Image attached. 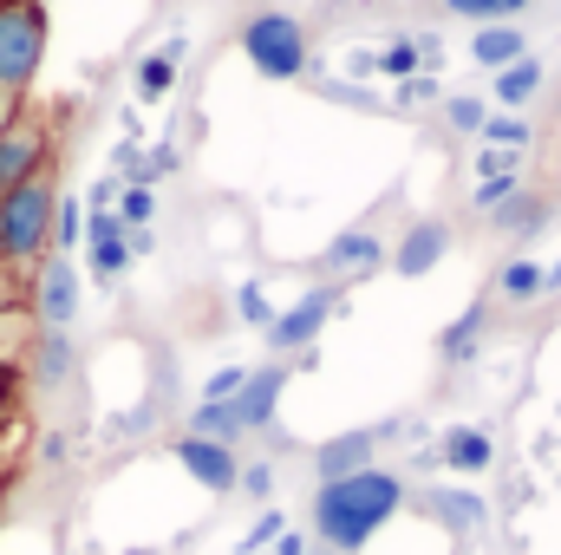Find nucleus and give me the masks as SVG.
<instances>
[{
    "label": "nucleus",
    "instance_id": "f257e3e1",
    "mask_svg": "<svg viewBox=\"0 0 561 555\" xmlns=\"http://www.w3.org/2000/svg\"><path fill=\"white\" fill-rule=\"evenodd\" d=\"M399 503H405V477L366 464V471H353V477L313 490V530H320V543L333 555H353L399 517Z\"/></svg>",
    "mask_w": 561,
    "mask_h": 555
},
{
    "label": "nucleus",
    "instance_id": "f03ea898",
    "mask_svg": "<svg viewBox=\"0 0 561 555\" xmlns=\"http://www.w3.org/2000/svg\"><path fill=\"white\" fill-rule=\"evenodd\" d=\"M53 177L46 170H33L26 183H13V190H0V269H26V262H39L46 256V242H53Z\"/></svg>",
    "mask_w": 561,
    "mask_h": 555
},
{
    "label": "nucleus",
    "instance_id": "7ed1b4c3",
    "mask_svg": "<svg viewBox=\"0 0 561 555\" xmlns=\"http://www.w3.org/2000/svg\"><path fill=\"white\" fill-rule=\"evenodd\" d=\"M46 59V13L39 0H0V92H26Z\"/></svg>",
    "mask_w": 561,
    "mask_h": 555
},
{
    "label": "nucleus",
    "instance_id": "20e7f679",
    "mask_svg": "<svg viewBox=\"0 0 561 555\" xmlns=\"http://www.w3.org/2000/svg\"><path fill=\"white\" fill-rule=\"evenodd\" d=\"M242 53L262 79H300L307 72V33L294 13H255L242 26Z\"/></svg>",
    "mask_w": 561,
    "mask_h": 555
},
{
    "label": "nucleus",
    "instance_id": "39448f33",
    "mask_svg": "<svg viewBox=\"0 0 561 555\" xmlns=\"http://www.w3.org/2000/svg\"><path fill=\"white\" fill-rule=\"evenodd\" d=\"M340 307H346V287H307V294H300L280 320H268L262 333H268L275 353H300V347H313V333H320Z\"/></svg>",
    "mask_w": 561,
    "mask_h": 555
},
{
    "label": "nucleus",
    "instance_id": "423d86ee",
    "mask_svg": "<svg viewBox=\"0 0 561 555\" xmlns=\"http://www.w3.org/2000/svg\"><path fill=\"white\" fill-rule=\"evenodd\" d=\"M444 256H450V223H437V216H419V223L399 236V249H392V269H399L405 281H419V275H431Z\"/></svg>",
    "mask_w": 561,
    "mask_h": 555
},
{
    "label": "nucleus",
    "instance_id": "0eeeda50",
    "mask_svg": "<svg viewBox=\"0 0 561 555\" xmlns=\"http://www.w3.org/2000/svg\"><path fill=\"white\" fill-rule=\"evenodd\" d=\"M72 314H79V269H72V256L39 262V320H46V333H66Z\"/></svg>",
    "mask_w": 561,
    "mask_h": 555
},
{
    "label": "nucleus",
    "instance_id": "6e6552de",
    "mask_svg": "<svg viewBox=\"0 0 561 555\" xmlns=\"http://www.w3.org/2000/svg\"><path fill=\"white\" fill-rule=\"evenodd\" d=\"M176 464L203 484V490H236V477H242V464H236V451L229 444H203V438H176Z\"/></svg>",
    "mask_w": 561,
    "mask_h": 555
},
{
    "label": "nucleus",
    "instance_id": "1a4fd4ad",
    "mask_svg": "<svg viewBox=\"0 0 561 555\" xmlns=\"http://www.w3.org/2000/svg\"><path fill=\"white\" fill-rule=\"evenodd\" d=\"M33 170H46V132L39 125H7L0 132V190L26 183Z\"/></svg>",
    "mask_w": 561,
    "mask_h": 555
},
{
    "label": "nucleus",
    "instance_id": "9d476101",
    "mask_svg": "<svg viewBox=\"0 0 561 555\" xmlns=\"http://www.w3.org/2000/svg\"><path fill=\"white\" fill-rule=\"evenodd\" d=\"M373 444H379V431H340V438H327V444L313 451L320 484H340V477L366 471V464H373Z\"/></svg>",
    "mask_w": 561,
    "mask_h": 555
},
{
    "label": "nucleus",
    "instance_id": "9b49d317",
    "mask_svg": "<svg viewBox=\"0 0 561 555\" xmlns=\"http://www.w3.org/2000/svg\"><path fill=\"white\" fill-rule=\"evenodd\" d=\"M280 386H287V366H262V373H249V386L236 393V418H242V431H268V424H275Z\"/></svg>",
    "mask_w": 561,
    "mask_h": 555
},
{
    "label": "nucleus",
    "instance_id": "f8f14e48",
    "mask_svg": "<svg viewBox=\"0 0 561 555\" xmlns=\"http://www.w3.org/2000/svg\"><path fill=\"white\" fill-rule=\"evenodd\" d=\"M470 53H477V66H483V72H503V66L529 59V39H523V26H510V20H490V26H477Z\"/></svg>",
    "mask_w": 561,
    "mask_h": 555
},
{
    "label": "nucleus",
    "instance_id": "ddd939ff",
    "mask_svg": "<svg viewBox=\"0 0 561 555\" xmlns=\"http://www.w3.org/2000/svg\"><path fill=\"white\" fill-rule=\"evenodd\" d=\"M424 510H431L444 530H457V536H470V530L490 517V503H483L477 490H431V497H424Z\"/></svg>",
    "mask_w": 561,
    "mask_h": 555
},
{
    "label": "nucleus",
    "instance_id": "4468645a",
    "mask_svg": "<svg viewBox=\"0 0 561 555\" xmlns=\"http://www.w3.org/2000/svg\"><path fill=\"white\" fill-rule=\"evenodd\" d=\"M327 262H333L340 275H366V269H379V262H386V242H379L373 229H346V236H333Z\"/></svg>",
    "mask_w": 561,
    "mask_h": 555
},
{
    "label": "nucleus",
    "instance_id": "2eb2a0df",
    "mask_svg": "<svg viewBox=\"0 0 561 555\" xmlns=\"http://www.w3.org/2000/svg\"><path fill=\"white\" fill-rule=\"evenodd\" d=\"M490 457H496V444H490L483 424H450L444 431V464L450 471H490Z\"/></svg>",
    "mask_w": 561,
    "mask_h": 555
},
{
    "label": "nucleus",
    "instance_id": "dca6fc26",
    "mask_svg": "<svg viewBox=\"0 0 561 555\" xmlns=\"http://www.w3.org/2000/svg\"><path fill=\"white\" fill-rule=\"evenodd\" d=\"M483 327H490V307H483V301H470V307H463V314L437 333V353H444L450 366H463V360L477 353V333H483Z\"/></svg>",
    "mask_w": 561,
    "mask_h": 555
},
{
    "label": "nucleus",
    "instance_id": "f3484780",
    "mask_svg": "<svg viewBox=\"0 0 561 555\" xmlns=\"http://www.w3.org/2000/svg\"><path fill=\"white\" fill-rule=\"evenodd\" d=\"M542 223H549V203L529 196V190H516L503 209H490V229H496V236H536Z\"/></svg>",
    "mask_w": 561,
    "mask_h": 555
},
{
    "label": "nucleus",
    "instance_id": "a211bd4d",
    "mask_svg": "<svg viewBox=\"0 0 561 555\" xmlns=\"http://www.w3.org/2000/svg\"><path fill=\"white\" fill-rule=\"evenodd\" d=\"M183 438H203V444H229V451H236V438H242L236 399H229V406H209V399H203V406L190 412V431H183Z\"/></svg>",
    "mask_w": 561,
    "mask_h": 555
},
{
    "label": "nucleus",
    "instance_id": "6ab92c4d",
    "mask_svg": "<svg viewBox=\"0 0 561 555\" xmlns=\"http://www.w3.org/2000/svg\"><path fill=\"white\" fill-rule=\"evenodd\" d=\"M542 92V59H516L496 72V105H529Z\"/></svg>",
    "mask_w": 561,
    "mask_h": 555
},
{
    "label": "nucleus",
    "instance_id": "aec40b11",
    "mask_svg": "<svg viewBox=\"0 0 561 555\" xmlns=\"http://www.w3.org/2000/svg\"><path fill=\"white\" fill-rule=\"evenodd\" d=\"M176 66H183V46H157V53H144L138 92H144V99H163V92L176 86Z\"/></svg>",
    "mask_w": 561,
    "mask_h": 555
},
{
    "label": "nucleus",
    "instance_id": "412c9836",
    "mask_svg": "<svg viewBox=\"0 0 561 555\" xmlns=\"http://www.w3.org/2000/svg\"><path fill=\"white\" fill-rule=\"evenodd\" d=\"M496 287H503V301H536V294H542V262H529V256L503 262Z\"/></svg>",
    "mask_w": 561,
    "mask_h": 555
},
{
    "label": "nucleus",
    "instance_id": "4be33fe9",
    "mask_svg": "<svg viewBox=\"0 0 561 555\" xmlns=\"http://www.w3.org/2000/svg\"><path fill=\"white\" fill-rule=\"evenodd\" d=\"M477 138H483V150H516V157H523L529 125H523L516 112H496V118H483V132H477Z\"/></svg>",
    "mask_w": 561,
    "mask_h": 555
},
{
    "label": "nucleus",
    "instance_id": "5701e85b",
    "mask_svg": "<svg viewBox=\"0 0 561 555\" xmlns=\"http://www.w3.org/2000/svg\"><path fill=\"white\" fill-rule=\"evenodd\" d=\"M72 373V340L66 333H46L39 340V386H59Z\"/></svg>",
    "mask_w": 561,
    "mask_h": 555
},
{
    "label": "nucleus",
    "instance_id": "b1692460",
    "mask_svg": "<svg viewBox=\"0 0 561 555\" xmlns=\"http://www.w3.org/2000/svg\"><path fill=\"white\" fill-rule=\"evenodd\" d=\"M444 118H450V132H470V138H477L490 112H483V99H470V92H457V99L444 105Z\"/></svg>",
    "mask_w": 561,
    "mask_h": 555
},
{
    "label": "nucleus",
    "instance_id": "393cba45",
    "mask_svg": "<svg viewBox=\"0 0 561 555\" xmlns=\"http://www.w3.org/2000/svg\"><path fill=\"white\" fill-rule=\"evenodd\" d=\"M242 386H249V366H222V373H209L203 399H209V406H229V399H236Z\"/></svg>",
    "mask_w": 561,
    "mask_h": 555
},
{
    "label": "nucleus",
    "instance_id": "a878e982",
    "mask_svg": "<svg viewBox=\"0 0 561 555\" xmlns=\"http://www.w3.org/2000/svg\"><path fill=\"white\" fill-rule=\"evenodd\" d=\"M125 262H131V249H125V236H105V242H92V269L112 281V275H125Z\"/></svg>",
    "mask_w": 561,
    "mask_h": 555
},
{
    "label": "nucleus",
    "instance_id": "bb28decb",
    "mask_svg": "<svg viewBox=\"0 0 561 555\" xmlns=\"http://www.w3.org/2000/svg\"><path fill=\"white\" fill-rule=\"evenodd\" d=\"M516 190H523V183H516V170H510V177H483V183H477V209L490 216V209H503Z\"/></svg>",
    "mask_w": 561,
    "mask_h": 555
},
{
    "label": "nucleus",
    "instance_id": "cd10ccee",
    "mask_svg": "<svg viewBox=\"0 0 561 555\" xmlns=\"http://www.w3.org/2000/svg\"><path fill=\"white\" fill-rule=\"evenodd\" d=\"M236 307H242V320H249V327H268V320H275V314H268L262 281H242V287H236Z\"/></svg>",
    "mask_w": 561,
    "mask_h": 555
},
{
    "label": "nucleus",
    "instance_id": "c85d7f7f",
    "mask_svg": "<svg viewBox=\"0 0 561 555\" xmlns=\"http://www.w3.org/2000/svg\"><path fill=\"white\" fill-rule=\"evenodd\" d=\"M419 66H424V59H419V33H412V39H392V46H386V72H392V79H412Z\"/></svg>",
    "mask_w": 561,
    "mask_h": 555
},
{
    "label": "nucleus",
    "instance_id": "c756f323",
    "mask_svg": "<svg viewBox=\"0 0 561 555\" xmlns=\"http://www.w3.org/2000/svg\"><path fill=\"white\" fill-rule=\"evenodd\" d=\"M236 490H249L255 503H268V497H275V464H242V477H236Z\"/></svg>",
    "mask_w": 561,
    "mask_h": 555
},
{
    "label": "nucleus",
    "instance_id": "7c9ffc66",
    "mask_svg": "<svg viewBox=\"0 0 561 555\" xmlns=\"http://www.w3.org/2000/svg\"><path fill=\"white\" fill-rule=\"evenodd\" d=\"M53 236H59L66 249L85 236V216H79V203H53Z\"/></svg>",
    "mask_w": 561,
    "mask_h": 555
},
{
    "label": "nucleus",
    "instance_id": "2f4dec72",
    "mask_svg": "<svg viewBox=\"0 0 561 555\" xmlns=\"http://www.w3.org/2000/svg\"><path fill=\"white\" fill-rule=\"evenodd\" d=\"M150 209H157V196H150L144 183H131V190H125V216H118V223H131V229H144V223H150Z\"/></svg>",
    "mask_w": 561,
    "mask_h": 555
},
{
    "label": "nucleus",
    "instance_id": "473e14b6",
    "mask_svg": "<svg viewBox=\"0 0 561 555\" xmlns=\"http://www.w3.org/2000/svg\"><path fill=\"white\" fill-rule=\"evenodd\" d=\"M450 13H463V20H477V26H490V20H503V0H444Z\"/></svg>",
    "mask_w": 561,
    "mask_h": 555
},
{
    "label": "nucleus",
    "instance_id": "72a5a7b5",
    "mask_svg": "<svg viewBox=\"0 0 561 555\" xmlns=\"http://www.w3.org/2000/svg\"><path fill=\"white\" fill-rule=\"evenodd\" d=\"M275 536H280V510H262V517H255V530L242 536V550H268Z\"/></svg>",
    "mask_w": 561,
    "mask_h": 555
},
{
    "label": "nucleus",
    "instance_id": "f704fd0d",
    "mask_svg": "<svg viewBox=\"0 0 561 555\" xmlns=\"http://www.w3.org/2000/svg\"><path fill=\"white\" fill-rule=\"evenodd\" d=\"M183 157H176V144H157L150 157H144V177H163V170H176Z\"/></svg>",
    "mask_w": 561,
    "mask_h": 555
},
{
    "label": "nucleus",
    "instance_id": "c9c22d12",
    "mask_svg": "<svg viewBox=\"0 0 561 555\" xmlns=\"http://www.w3.org/2000/svg\"><path fill=\"white\" fill-rule=\"evenodd\" d=\"M275 555H307V536H294V530H280V536H275Z\"/></svg>",
    "mask_w": 561,
    "mask_h": 555
},
{
    "label": "nucleus",
    "instance_id": "e433bc0d",
    "mask_svg": "<svg viewBox=\"0 0 561 555\" xmlns=\"http://www.w3.org/2000/svg\"><path fill=\"white\" fill-rule=\"evenodd\" d=\"M7 399H13V366L0 360V418H7Z\"/></svg>",
    "mask_w": 561,
    "mask_h": 555
},
{
    "label": "nucleus",
    "instance_id": "4c0bfd02",
    "mask_svg": "<svg viewBox=\"0 0 561 555\" xmlns=\"http://www.w3.org/2000/svg\"><path fill=\"white\" fill-rule=\"evenodd\" d=\"M556 287H561V256L549 262V269H542V294H556Z\"/></svg>",
    "mask_w": 561,
    "mask_h": 555
},
{
    "label": "nucleus",
    "instance_id": "58836bf2",
    "mask_svg": "<svg viewBox=\"0 0 561 555\" xmlns=\"http://www.w3.org/2000/svg\"><path fill=\"white\" fill-rule=\"evenodd\" d=\"M523 7H529V0H503V13H523Z\"/></svg>",
    "mask_w": 561,
    "mask_h": 555
},
{
    "label": "nucleus",
    "instance_id": "ea45409f",
    "mask_svg": "<svg viewBox=\"0 0 561 555\" xmlns=\"http://www.w3.org/2000/svg\"><path fill=\"white\" fill-rule=\"evenodd\" d=\"M327 555H333V550H327Z\"/></svg>",
    "mask_w": 561,
    "mask_h": 555
},
{
    "label": "nucleus",
    "instance_id": "a19ab883",
    "mask_svg": "<svg viewBox=\"0 0 561 555\" xmlns=\"http://www.w3.org/2000/svg\"><path fill=\"white\" fill-rule=\"evenodd\" d=\"M138 555H144V550H138Z\"/></svg>",
    "mask_w": 561,
    "mask_h": 555
}]
</instances>
